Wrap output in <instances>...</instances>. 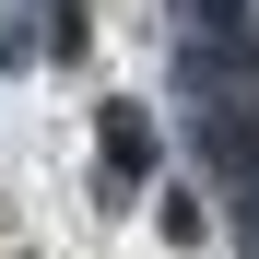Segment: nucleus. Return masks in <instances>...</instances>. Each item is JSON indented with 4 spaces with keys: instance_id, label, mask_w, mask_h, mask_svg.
Here are the masks:
<instances>
[{
    "instance_id": "obj_1",
    "label": "nucleus",
    "mask_w": 259,
    "mask_h": 259,
    "mask_svg": "<svg viewBox=\"0 0 259 259\" xmlns=\"http://www.w3.org/2000/svg\"><path fill=\"white\" fill-rule=\"evenodd\" d=\"M142 165H153V130H142V106H106V189H142Z\"/></svg>"
}]
</instances>
